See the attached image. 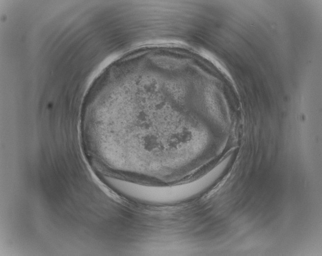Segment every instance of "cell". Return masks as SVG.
Segmentation results:
<instances>
[{
	"label": "cell",
	"instance_id": "1",
	"mask_svg": "<svg viewBox=\"0 0 322 256\" xmlns=\"http://www.w3.org/2000/svg\"><path fill=\"white\" fill-rule=\"evenodd\" d=\"M181 84L157 74H123L94 86L86 128L92 143L121 161L157 164L185 151Z\"/></svg>",
	"mask_w": 322,
	"mask_h": 256
},
{
	"label": "cell",
	"instance_id": "2",
	"mask_svg": "<svg viewBox=\"0 0 322 256\" xmlns=\"http://www.w3.org/2000/svg\"><path fill=\"white\" fill-rule=\"evenodd\" d=\"M206 175L194 181L170 186H153L118 178H111L109 185L128 200L151 204H171L189 199L202 191L211 183Z\"/></svg>",
	"mask_w": 322,
	"mask_h": 256
}]
</instances>
